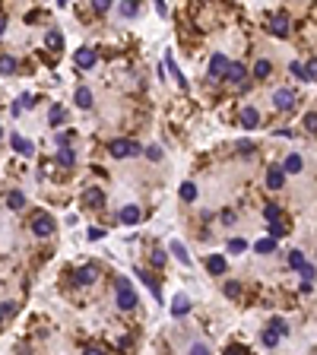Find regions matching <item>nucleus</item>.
<instances>
[{"instance_id":"1","label":"nucleus","mask_w":317,"mask_h":355,"mask_svg":"<svg viewBox=\"0 0 317 355\" xmlns=\"http://www.w3.org/2000/svg\"><path fill=\"white\" fill-rule=\"evenodd\" d=\"M140 143L137 140H111L108 143V156H114V159H127V156H140Z\"/></svg>"},{"instance_id":"2","label":"nucleus","mask_w":317,"mask_h":355,"mask_svg":"<svg viewBox=\"0 0 317 355\" xmlns=\"http://www.w3.org/2000/svg\"><path fill=\"white\" fill-rule=\"evenodd\" d=\"M118 308H124V311L137 308V292H133V285L127 279H118Z\"/></svg>"},{"instance_id":"3","label":"nucleus","mask_w":317,"mask_h":355,"mask_svg":"<svg viewBox=\"0 0 317 355\" xmlns=\"http://www.w3.org/2000/svg\"><path fill=\"white\" fill-rule=\"evenodd\" d=\"M292 105H295V89L282 86V89L273 92V108H276V111H289Z\"/></svg>"},{"instance_id":"4","label":"nucleus","mask_w":317,"mask_h":355,"mask_svg":"<svg viewBox=\"0 0 317 355\" xmlns=\"http://www.w3.org/2000/svg\"><path fill=\"white\" fill-rule=\"evenodd\" d=\"M32 232H35L38 238H48L54 232V219L48 216V213H35V219H32Z\"/></svg>"},{"instance_id":"5","label":"nucleus","mask_w":317,"mask_h":355,"mask_svg":"<svg viewBox=\"0 0 317 355\" xmlns=\"http://www.w3.org/2000/svg\"><path fill=\"white\" fill-rule=\"evenodd\" d=\"M102 203H105L102 187H86V190H83V206H89V210H98Z\"/></svg>"},{"instance_id":"6","label":"nucleus","mask_w":317,"mask_h":355,"mask_svg":"<svg viewBox=\"0 0 317 355\" xmlns=\"http://www.w3.org/2000/svg\"><path fill=\"white\" fill-rule=\"evenodd\" d=\"M282 184H286V171H282L279 165H269L267 168V187L269 190H279Z\"/></svg>"},{"instance_id":"7","label":"nucleus","mask_w":317,"mask_h":355,"mask_svg":"<svg viewBox=\"0 0 317 355\" xmlns=\"http://www.w3.org/2000/svg\"><path fill=\"white\" fill-rule=\"evenodd\" d=\"M98 279V266L96 263H86V266H79L76 270V283L79 285H92Z\"/></svg>"},{"instance_id":"8","label":"nucleus","mask_w":317,"mask_h":355,"mask_svg":"<svg viewBox=\"0 0 317 355\" xmlns=\"http://www.w3.org/2000/svg\"><path fill=\"white\" fill-rule=\"evenodd\" d=\"M225 70H228V57L225 54H213V60H210V79L225 76Z\"/></svg>"},{"instance_id":"9","label":"nucleus","mask_w":317,"mask_h":355,"mask_svg":"<svg viewBox=\"0 0 317 355\" xmlns=\"http://www.w3.org/2000/svg\"><path fill=\"white\" fill-rule=\"evenodd\" d=\"M244 76H247V70H244V64H238V60H232V64H228V70H225V79L228 83H244Z\"/></svg>"},{"instance_id":"10","label":"nucleus","mask_w":317,"mask_h":355,"mask_svg":"<svg viewBox=\"0 0 317 355\" xmlns=\"http://www.w3.org/2000/svg\"><path fill=\"white\" fill-rule=\"evenodd\" d=\"M206 270H210V276H222V273L228 270V260L219 257V254H213V257H206Z\"/></svg>"},{"instance_id":"11","label":"nucleus","mask_w":317,"mask_h":355,"mask_svg":"<svg viewBox=\"0 0 317 355\" xmlns=\"http://www.w3.org/2000/svg\"><path fill=\"white\" fill-rule=\"evenodd\" d=\"M54 162L60 165V168H73L76 165V152L67 146V149H57V156H54Z\"/></svg>"},{"instance_id":"12","label":"nucleus","mask_w":317,"mask_h":355,"mask_svg":"<svg viewBox=\"0 0 317 355\" xmlns=\"http://www.w3.org/2000/svg\"><path fill=\"white\" fill-rule=\"evenodd\" d=\"M269 32H273V35H289V16L286 13H279V16H273V23H269Z\"/></svg>"},{"instance_id":"13","label":"nucleus","mask_w":317,"mask_h":355,"mask_svg":"<svg viewBox=\"0 0 317 355\" xmlns=\"http://www.w3.org/2000/svg\"><path fill=\"white\" fill-rule=\"evenodd\" d=\"M137 276H140V279H143V283H146V285H149V292H152V298H156V301H162V289H159V279H156V276H149V273H146V270H137Z\"/></svg>"},{"instance_id":"14","label":"nucleus","mask_w":317,"mask_h":355,"mask_svg":"<svg viewBox=\"0 0 317 355\" xmlns=\"http://www.w3.org/2000/svg\"><path fill=\"white\" fill-rule=\"evenodd\" d=\"M76 67H83V70L96 67V51H89V48H79V51H76Z\"/></svg>"},{"instance_id":"15","label":"nucleus","mask_w":317,"mask_h":355,"mask_svg":"<svg viewBox=\"0 0 317 355\" xmlns=\"http://www.w3.org/2000/svg\"><path fill=\"white\" fill-rule=\"evenodd\" d=\"M10 143H13V149H16V152H23V156H32V152H35V146H32L25 137H19V133H13V140H10Z\"/></svg>"},{"instance_id":"16","label":"nucleus","mask_w":317,"mask_h":355,"mask_svg":"<svg viewBox=\"0 0 317 355\" xmlns=\"http://www.w3.org/2000/svg\"><path fill=\"white\" fill-rule=\"evenodd\" d=\"M187 311H191V301H187V295H174V301H171V314H174V317H184Z\"/></svg>"},{"instance_id":"17","label":"nucleus","mask_w":317,"mask_h":355,"mask_svg":"<svg viewBox=\"0 0 317 355\" xmlns=\"http://www.w3.org/2000/svg\"><path fill=\"white\" fill-rule=\"evenodd\" d=\"M257 120H260L257 108H244V111H241V127H244V130H254V127H257Z\"/></svg>"},{"instance_id":"18","label":"nucleus","mask_w":317,"mask_h":355,"mask_svg":"<svg viewBox=\"0 0 317 355\" xmlns=\"http://www.w3.org/2000/svg\"><path fill=\"white\" fill-rule=\"evenodd\" d=\"M140 216H143V213H140L137 206H124V210H121V222H124V225H137Z\"/></svg>"},{"instance_id":"19","label":"nucleus","mask_w":317,"mask_h":355,"mask_svg":"<svg viewBox=\"0 0 317 355\" xmlns=\"http://www.w3.org/2000/svg\"><path fill=\"white\" fill-rule=\"evenodd\" d=\"M168 251H171V254H174V257H178V260H181V263H184V266H191V257H187V247L181 244L178 238H174L171 244H168Z\"/></svg>"},{"instance_id":"20","label":"nucleus","mask_w":317,"mask_h":355,"mask_svg":"<svg viewBox=\"0 0 317 355\" xmlns=\"http://www.w3.org/2000/svg\"><path fill=\"white\" fill-rule=\"evenodd\" d=\"M76 105L79 108H92V89L89 86H76Z\"/></svg>"},{"instance_id":"21","label":"nucleus","mask_w":317,"mask_h":355,"mask_svg":"<svg viewBox=\"0 0 317 355\" xmlns=\"http://www.w3.org/2000/svg\"><path fill=\"white\" fill-rule=\"evenodd\" d=\"M282 171H286V175H295V171H301V156L289 152V156H286V162H282Z\"/></svg>"},{"instance_id":"22","label":"nucleus","mask_w":317,"mask_h":355,"mask_svg":"<svg viewBox=\"0 0 317 355\" xmlns=\"http://www.w3.org/2000/svg\"><path fill=\"white\" fill-rule=\"evenodd\" d=\"M6 206H10V210H23L25 206V193L23 190H10L6 193Z\"/></svg>"},{"instance_id":"23","label":"nucleus","mask_w":317,"mask_h":355,"mask_svg":"<svg viewBox=\"0 0 317 355\" xmlns=\"http://www.w3.org/2000/svg\"><path fill=\"white\" fill-rule=\"evenodd\" d=\"M267 330H269V333H276V336H286V333H289V324H286L282 317H273V320H269V327H267Z\"/></svg>"},{"instance_id":"24","label":"nucleus","mask_w":317,"mask_h":355,"mask_svg":"<svg viewBox=\"0 0 317 355\" xmlns=\"http://www.w3.org/2000/svg\"><path fill=\"white\" fill-rule=\"evenodd\" d=\"M45 42H48V48H54V51H60V48H64V35H60L57 29H51L48 35H45Z\"/></svg>"},{"instance_id":"25","label":"nucleus","mask_w":317,"mask_h":355,"mask_svg":"<svg viewBox=\"0 0 317 355\" xmlns=\"http://www.w3.org/2000/svg\"><path fill=\"white\" fill-rule=\"evenodd\" d=\"M254 251H257V254H273L276 251V241L273 238H260V241H254Z\"/></svg>"},{"instance_id":"26","label":"nucleus","mask_w":317,"mask_h":355,"mask_svg":"<svg viewBox=\"0 0 317 355\" xmlns=\"http://www.w3.org/2000/svg\"><path fill=\"white\" fill-rule=\"evenodd\" d=\"M181 200H184V203H191V200H197V187H194L191 181H184V184H181Z\"/></svg>"},{"instance_id":"27","label":"nucleus","mask_w":317,"mask_h":355,"mask_svg":"<svg viewBox=\"0 0 317 355\" xmlns=\"http://www.w3.org/2000/svg\"><path fill=\"white\" fill-rule=\"evenodd\" d=\"M64 118H67V111L60 108V105H54L51 115H48V124H51V127H57V124H64Z\"/></svg>"},{"instance_id":"28","label":"nucleus","mask_w":317,"mask_h":355,"mask_svg":"<svg viewBox=\"0 0 317 355\" xmlns=\"http://www.w3.org/2000/svg\"><path fill=\"white\" fill-rule=\"evenodd\" d=\"M269 70H273V67H269V60H267V57H260L257 64H254V76H260V79L269 76Z\"/></svg>"},{"instance_id":"29","label":"nucleus","mask_w":317,"mask_h":355,"mask_svg":"<svg viewBox=\"0 0 317 355\" xmlns=\"http://www.w3.org/2000/svg\"><path fill=\"white\" fill-rule=\"evenodd\" d=\"M13 70H16V57L3 54V57H0V73H13Z\"/></svg>"},{"instance_id":"30","label":"nucleus","mask_w":317,"mask_h":355,"mask_svg":"<svg viewBox=\"0 0 317 355\" xmlns=\"http://www.w3.org/2000/svg\"><path fill=\"white\" fill-rule=\"evenodd\" d=\"M264 216H267V222H279V206L267 203V206H264Z\"/></svg>"},{"instance_id":"31","label":"nucleus","mask_w":317,"mask_h":355,"mask_svg":"<svg viewBox=\"0 0 317 355\" xmlns=\"http://www.w3.org/2000/svg\"><path fill=\"white\" fill-rule=\"evenodd\" d=\"M244 247H247L244 238H232V241H228V254H241Z\"/></svg>"},{"instance_id":"32","label":"nucleus","mask_w":317,"mask_h":355,"mask_svg":"<svg viewBox=\"0 0 317 355\" xmlns=\"http://www.w3.org/2000/svg\"><path fill=\"white\" fill-rule=\"evenodd\" d=\"M305 130L308 133H317V111H308V115H305Z\"/></svg>"},{"instance_id":"33","label":"nucleus","mask_w":317,"mask_h":355,"mask_svg":"<svg viewBox=\"0 0 317 355\" xmlns=\"http://www.w3.org/2000/svg\"><path fill=\"white\" fill-rule=\"evenodd\" d=\"M289 263H292L295 270H301V266H305V254H301V251H292V254H289Z\"/></svg>"},{"instance_id":"34","label":"nucleus","mask_w":317,"mask_h":355,"mask_svg":"<svg viewBox=\"0 0 317 355\" xmlns=\"http://www.w3.org/2000/svg\"><path fill=\"white\" fill-rule=\"evenodd\" d=\"M13 314H16V305H13V301H3V305H0V320L13 317Z\"/></svg>"},{"instance_id":"35","label":"nucleus","mask_w":317,"mask_h":355,"mask_svg":"<svg viewBox=\"0 0 317 355\" xmlns=\"http://www.w3.org/2000/svg\"><path fill=\"white\" fill-rule=\"evenodd\" d=\"M282 235H286V225H282V222H269V238H282Z\"/></svg>"},{"instance_id":"36","label":"nucleus","mask_w":317,"mask_h":355,"mask_svg":"<svg viewBox=\"0 0 317 355\" xmlns=\"http://www.w3.org/2000/svg\"><path fill=\"white\" fill-rule=\"evenodd\" d=\"M298 273H301V279H305L301 285H311V279H314V266H311V263H305V266H301Z\"/></svg>"},{"instance_id":"37","label":"nucleus","mask_w":317,"mask_h":355,"mask_svg":"<svg viewBox=\"0 0 317 355\" xmlns=\"http://www.w3.org/2000/svg\"><path fill=\"white\" fill-rule=\"evenodd\" d=\"M235 149L244 152V156H251V152H254V143H251V140H238V143H235Z\"/></svg>"},{"instance_id":"38","label":"nucleus","mask_w":317,"mask_h":355,"mask_svg":"<svg viewBox=\"0 0 317 355\" xmlns=\"http://www.w3.org/2000/svg\"><path fill=\"white\" fill-rule=\"evenodd\" d=\"M305 79H317V60H308L305 64Z\"/></svg>"},{"instance_id":"39","label":"nucleus","mask_w":317,"mask_h":355,"mask_svg":"<svg viewBox=\"0 0 317 355\" xmlns=\"http://www.w3.org/2000/svg\"><path fill=\"white\" fill-rule=\"evenodd\" d=\"M260 339H264V346H269V349L279 343V336H276V333H269V330H264V336H260Z\"/></svg>"},{"instance_id":"40","label":"nucleus","mask_w":317,"mask_h":355,"mask_svg":"<svg viewBox=\"0 0 317 355\" xmlns=\"http://www.w3.org/2000/svg\"><path fill=\"white\" fill-rule=\"evenodd\" d=\"M238 292H241L238 283H225V295H228V298H238Z\"/></svg>"},{"instance_id":"41","label":"nucleus","mask_w":317,"mask_h":355,"mask_svg":"<svg viewBox=\"0 0 317 355\" xmlns=\"http://www.w3.org/2000/svg\"><path fill=\"white\" fill-rule=\"evenodd\" d=\"M191 355H210V346H203V343H194V346H191Z\"/></svg>"},{"instance_id":"42","label":"nucleus","mask_w":317,"mask_h":355,"mask_svg":"<svg viewBox=\"0 0 317 355\" xmlns=\"http://www.w3.org/2000/svg\"><path fill=\"white\" fill-rule=\"evenodd\" d=\"M121 16H137V3H121Z\"/></svg>"},{"instance_id":"43","label":"nucleus","mask_w":317,"mask_h":355,"mask_svg":"<svg viewBox=\"0 0 317 355\" xmlns=\"http://www.w3.org/2000/svg\"><path fill=\"white\" fill-rule=\"evenodd\" d=\"M146 159H152V162H159V159H162V149H159V146H149V149H146Z\"/></svg>"},{"instance_id":"44","label":"nucleus","mask_w":317,"mask_h":355,"mask_svg":"<svg viewBox=\"0 0 317 355\" xmlns=\"http://www.w3.org/2000/svg\"><path fill=\"white\" fill-rule=\"evenodd\" d=\"M292 73H295L298 79H305V64H298V60H295V64H292Z\"/></svg>"},{"instance_id":"45","label":"nucleus","mask_w":317,"mask_h":355,"mask_svg":"<svg viewBox=\"0 0 317 355\" xmlns=\"http://www.w3.org/2000/svg\"><path fill=\"white\" fill-rule=\"evenodd\" d=\"M152 263H156V266L165 263V251H152Z\"/></svg>"},{"instance_id":"46","label":"nucleus","mask_w":317,"mask_h":355,"mask_svg":"<svg viewBox=\"0 0 317 355\" xmlns=\"http://www.w3.org/2000/svg\"><path fill=\"white\" fill-rule=\"evenodd\" d=\"M102 235H105V232L98 229V225H92V229H89V241H98V238H102Z\"/></svg>"},{"instance_id":"47","label":"nucleus","mask_w":317,"mask_h":355,"mask_svg":"<svg viewBox=\"0 0 317 355\" xmlns=\"http://www.w3.org/2000/svg\"><path fill=\"white\" fill-rule=\"evenodd\" d=\"M67 143H70V133H57V146L60 149H67Z\"/></svg>"},{"instance_id":"48","label":"nucleus","mask_w":317,"mask_h":355,"mask_svg":"<svg viewBox=\"0 0 317 355\" xmlns=\"http://www.w3.org/2000/svg\"><path fill=\"white\" fill-rule=\"evenodd\" d=\"M96 10H98V13H105V10H111V0H96Z\"/></svg>"},{"instance_id":"49","label":"nucleus","mask_w":317,"mask_h":355,"mask_svg":"<svg viewBox=\"0 0 317 355\" xmlns=\"http://www.w3.org/2000/svg\"><path fill=\"white\" fill-rule=\"evenodd\" d=\"M83 355H105V349H98V346H86Z\"/></svg>"},{"instance_id":"50","label":"nucleus","mask_w":317,"mask_h":355,"mask_svg":"<svg viewBox=\"0 0 317 355\" xmlns=\"http://www.w3.org/2000/svg\"><path fill=\"white\" fill-rule=\"evenodd\" d=\"M225 355H247V352L241 349V346H228V349H225Z\"/></svg>"},{"instance_id":"51","label":"nucleus","mask_w":317,"mask_h":355,"mask_svg":"<svg viewBox=\"0 0 317 355\" xmlns=\"http://www.w3.org/2000/svg\"><path fill=\"white\" fill-rule=\"evenodd\" d=\"M3 29H6V23H3V19H0V35H3Z\"/></svg>"},{"instance_id":"52","label":"nucleus","mask_w":317,"mask_h":355,"mask_svg":"<svg viewBox=\"0 0 317 355\" xmlns=\"http://www.w3.org/2000/svg\"><path fill=\"white\" fill-rule=\"evenodd\" d=\"M0 137H3V127H0Z\"/></svg>"}]
</instances>
